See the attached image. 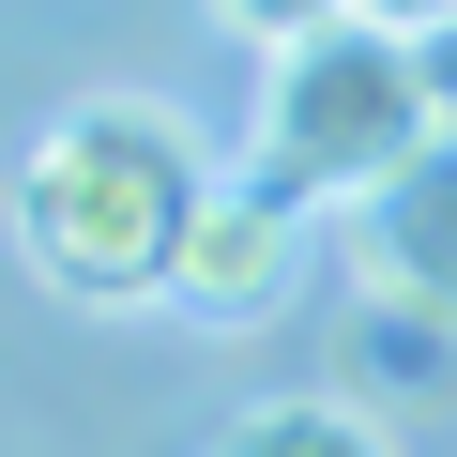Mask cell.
Returning a JSON list of instances; mask_svg holds the SVG:
<instances>
[{
    "label": "cell",
    "instance_id": "5",
    "mask_svg": "<svg viewBox=\"0 0 457 457\" xmlns=\"http://www.w3.org/2000/svg\"><path fill=\"white\" fill-rule=\"evenodd\" d=\"M198 457H396V427H381L366 396H320V381H305V396H260V411H228Z\"/></svg>",
    "mask_w": 457,
    "mask_h": 457
},
{
    "label": "cell",
    "instance_id": "2",
    "mask_svg": "<svg viewBox=\"0 0 457 457\" xmlns=\"http://www.w3.org/2000/svg\"><path fill=\"white\" fill-rule=\"evenodd\" d=\"M411 137H442L427 46L381 16H320L290 46H260V122H245V183H275L290 213H351Z\"/></svg>",
    "mask_w": 457,
    "mask_h": 457
},
{
    "label": "cell",
    "instance_id": "7",
    "mask_svg": "<svg viewBox=\"0 0 457 457\" xmlns=\"http://www.w3.org/2000/svg\"><path fill=\"white\" fill-rule=\"evenodd\" d=\"M411 46H427V92H442V122H457V16H442V31H411Z\"/></svg>",
    "mask_w": 457,
    "mask_h": 457
},
{
    "label": "cell",
    "instance_id": "4",
    "mask_svg": "<svg viewBox=\"0 0 457 457\" xmlns=\"http://www.w3.org/2000/svg\"><path fill=\"white\" fill-rule=\"evenodd\" d=\"M290 275H305V213H290L275 183H213V213H198L168 305H183V320H275Z\"/></svg>",
    "mask_w": 457,
    "mask_h": 457
},
{
    "label": "cell",
    "instance_id": "1",
    "mask_svg": "<svg viewBox=\"0 0 457 457\" xmlns=\"http://www.w3.org/2000/svg\"><path fill=\"white\" fill-rule=\"evenodd\" d=\"M213 137L168 92H77L31 153H16V260L62 305H168L198 213H213Z\"/></svg>",
    "mask_w": 457,
    "mask_h": 457
},
{
    "label": "cell",
    "instance_id": "3",
    "mask_svg": "<svg viewBox=\"0 0 457 457\" xmlns=\"http://www.w3.org/2000/svg\"><path fill=\"white\" fill-rule=\"evenodd\" d=\"M351 275H366L381 305L457 320V122H442V137H411V153L351 198Z\"/></svg>",
    "mask_w": 457,
    "mask_h": 457
},
{
    "label": "cell",
    "instance_id": "8",
    "mask_svg": "<svg viewBox=\"0 0 457 457\" xmlns=\"http://www.w3.org/2000/svg\"><path fill=\"white\" fill-rule=\"evenodd\" d=\"M351 16H381V31H442L457 0H351Z\"/></svg>",
    "mask_w": 457,
    "mask_h": 457
},
{
    "label": "cell",
    "instance_id": "6",
    "mask_svg": "<svg viewBox=\"0 0 457 457\" xmlns=\"http://www.w3.org/2000/svg\"><path fill=\"white\" fill-rule=\"evenodd\" d=\"M320 16H351V0H213V31H245V46H290Z\"/></svg>",
    "mask_w": 457,
    "mask_h": 457
}]
</instances>
